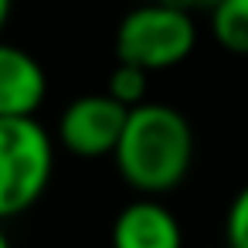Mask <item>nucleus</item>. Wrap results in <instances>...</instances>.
<instances>
[{"mask_svg": "<svg viewBox=\"0 0 248 248\" xmlns=\"http://www.w3.org/2000/svg\"><path fill=\"white\" fill-rule=\"evenodd\" d=\"M126 116H129V109L112 102L106 92L78 95L65 106V112L58 119V140L75 156L116 153L119 136L126 129Z\"/></svg>", "mask_w": 248, "mask_h": 248, "instance_id": "obj_4", "label": "nucleus"}, {"mask_svg": "<svg viewBox=\"0 0 248 248\" xmlns=\"http://www.w3.org/2000/svg\"><path fill=\"white\" fill-rule=\"evenodd\" d=\"M180 7H207V11H214V7H221L224 0H177Z\"/></svg>", "mask_w": 248, "mask_h": 248, "instance_id": "obj_10", "label": "nucleus"}, {"mask_svg": "<svg viewBox=\"0 0 248 248\" xmlns=\"http://www.w3.org/2000/svg\"><path fill=\"white\" fill-rule=\"evenodd\" d=\"M106 95L112 102H119L123 109H136L146 102V72L133 68V65H116L112 75H109V85H106Z\"/></svg>", "mask_w": 248, "mask_h": 248, "instance_id": "obj_8", "label": "nucleus"}, {"mask_svg": "<svg viewBox=\"0 0 248 248\" xmlns=\"http://www.w3.org/2000/svg\"><path fill=\"white\" fill-rule=\"evenodd\" d=\"M0 248H11V241H7V234H4V228H0Z\"/></svg>", "mask_w": 248, "mask_h": 248, "instance_id": "obj_13", "label": "nucleus"}, {"mask_svg": "<svg viewBox=\"0 0 248 248\" xmlns=\"http://www.w3.org/2000/svg\"><path fill=\"white\" fill-rule=\"evenodd\" d=\"M136 4H177V0H136Z\"/></svg>", "mask_w": 248, "mask_h": 248, "instance_id": "obj_12", "label": "nucleus"}, {"mask_svg": "<svg viewBox=\"0 0 248 248\" xmlns=\"http://www.w3.org/2000/svg\"><path fill=\"white\" fill-rule=\"evenodd\" d=\"M112 156L133 190L143 197H160L187 177L194 163V129L180 109L143 102L129 109Z\"/></svg>", "mask_w": 248, "mask_h": 248, "instance_id": "obj_1", "label": "nucleus"}, {"mask_svg": "<svg viewBox=\"0 0 248 248\" xmlns=\"http://www.w3.org/2000/svg\"><path fill=\"white\" fill-rule=\"evenodd\" d=\"M211 31L231 55L248 58V0H224L211 11Z\"/></svg>", "mask_w": 248, "mask_h": 248, "instance_id": "obj_7", "label": "nucleus"}, {"mask_svg": "<svg viewBox=\"0 0 248 248\" xmlns=\"http://www.w3.org/2000/svg\"><path fill=\"white\" fill-rule=\"evenodd\" d=\"M197 45V28L180 4H136L116 31V55L123 65L140 72L173 68L190 58Z\"/></svg>", "mask_w": 248, "mask_h": 248, "instance_id": "obj_2", "label": "nucleus"}, {"mask_svg": "<svg viewBox=\"0 0 248 248\" xmlns=\"http://www.w3.org/2000/svg\"><path fill=\"white\" fill-rule=\"evenodd\" d=\"M55 173L51 136L38 119H0V221L24 214Z\"/></svg>", "mask_w": 248, "mask_h": 248, "instance_id": "obj_3", "label": "nucleus"}, {"mask_svg": "<svg viewBox=\"0 0 248 248\" xmlns=\"http://www.w3.org/2000/svg\"><path fill=\"white\" fill-rule=\"evenodd\" d=\"M180 241L173 211L156 197L129 201L112 221V248H180Z\"/></svg>", "mask_w": 248, "mask_h": 248, "instance_id": "obj_6", "label": "nucleus"}, {"mask_svg": "<svg viewBox=\"0 0 248 248\" xmlns=\"http://www.w3.org/2000/svg\"><path fill=\"white\" fill-rule=\"evenodd\" d=\"M224 238H228V248H248V184L234 194V201L228 207Z\"/></svg>", "mask_w": 248, "mask_h": 248, "instance_id": "obj_9", "label": "nucleus"}, {"mask_svg": "<svg viewBox=\"0 0 248 248\" xmlns=\"http://www.w3.org/2000/svg\"><path fill=\"white\" fill-rule=\"evenodd\" d=\"M48 92V78L41 62L17 48L0 41V119H34Z\"/></svg>", "mask_w": 248, "mask_h": 248, "instance_id": "obj_5", "label": "nucleus"}, {"mask_svg": "<svg viewBox=\"0 0 248 248\" xmlns=\"http://www.w3.org/2000/svg\"><path fill=\"white\" fill-rule=\"evenodd\" d=\"M7 17H11V0H0V31H4Z\"/></svg>", "mask_w": 248, "mask_h": 248, "instance_id": "obj_11", "label": "nucleus"}]
</instances>
